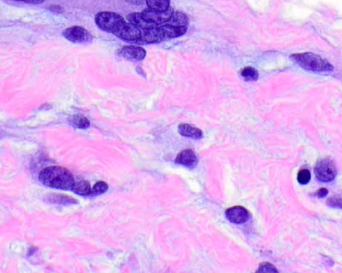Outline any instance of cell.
Segmentation results:
<instances>
[{
    "mask_svg": "<svg viewBox=\"0 0 342 273\" xmlns=\"http://www.w3.org/2000/svg\"><path fill=\"white\" fill-rule=\"evenodd\" d=\"M163 36L165 39H170V38H176L179 36H182L187 28H178V27H174L172 25H170L168 23H164L162 25L159 26Z\"/></svg>",
    "mask_w": 342,
    "mask_h": 273,
    "instance_id": "15",
    "label": "cell"
},
{
    "mask_svg": "<svg viewBox=\"0 0 342 273\" xmlns=\"http://www.w3.org/2000/svg\"><path fill=\"white\" fill-rule=\"evenodd\" d=\"M108 189V185L103 182V181H99L95 183V185L93 186V188L91 189V195H98V194H102L105 191H107Z\"/></svg>",
    "mask_w": 342,
    "mask_h": 273,
    "instance_id": "21",
    "label": "cell"
},
{
    "mask_svg": "<svg viewBox=\"0 0 342 273\" xmlns=\"http://www.w3.org/2000/svg\"><path fill=\"white\" fill-rule=\"evenodd\" d=\"M176 163L184 165L186 167L189 168H193L197 165L198 163V159L196 154H195L192 150L187 149V150H183L182 152H180L177 157H176Z\"/></svg>",
    "mask_w": 342,
    "mask_h": 273,
    "instance_id": "12",
    "label": "cell"
},
{
    "mask_svg": "<svg viewBox=\"0 0 342 273\" xmlns=\"http://www.w3.org/2000/svg\"><path fill=\"white\" fill-rule=\"evenodd\" d=\"M164 36L159 26L153 27L148 30H144L141 33V38L138 43H158L164 40Z\"/></svg>",
    "mask_w": 342,
    "mask_h": 273,
    "instance_id": "10",
    "label": "cell"
},
{
    "mask_svg": "<svg viewBox=\"0 0 342 273\" xmlns=\"http://www.w3.org/2000/svg\"><path fill=\"white\" fill-rule=\"evenodd\" d=\"M71 123L73 124V125L76 126L77 128H80V129H86L90 126V122L89 120L83 116V115H74V116H72L71 119H70Z\"/></svg>",
    "mask_w": 342,
    "mask_h": 273,
    "instance_id": "19",
    "label": "cell"
},
{
    "mask_svg": "<svg viewBox=\"0 0 342 273\" xmlns=\"http://www.w3.org/2000/svg\"><path fill=\"white\" fill-rule=\"evenodd\" d=\"M46 200L48 202L51 203H56V204H60V205H68V204H74L77 203V201L74 199V198L65 195V194H48L46 197Z\"/></svg>",
    "mask_w": 342,
    "mask_h": 273,
    "instance_id": "16",
    "label": "cell"
},
{
    "mask_svg": "<svg viewBox=\"0 0 342 273\" xmlns=\"http://www.w3.org/2000/svg\"><path fill=\"white\" fill-rule=\"evenodd\" d=\"M63 36L74 43H83V42H88L92 39V36L89 34V32L79 26H73L69 27L64 30Z\"/></svg>",
    "mask_w": 342,
    "mask_h": 273,
    "instance_id": "6",
    "label": "cell"
},
{
    "mask_svg": "<svg viewBox=\"0 0 342 273\" xmlns=\"http://www.w3.org/2000/svg\"><path fill=\"white\" fill-rule=\"evenodd\" d=\"M314 173L316 178L322 182H329L335 178L336 171L333 163L328 159H323L317 162Z\"/></svg>",
    "mask_w": 342,
    "mask_h": 273,
    "instance_id": "4",
    "label": "cell"
},
{
    "mask_svg": "<svg viewBox=\"0 0 342 273\" xmlns=\"http://www.w3.org/2000/svg\"><path fill=\"white\" fill-rule=\"evenodd\" d=\"M291 58L296 61L301 67L311 71H330L332 65L322 57L313 53H303L292 55Z\"/></svg>",
    "mask_w": 342,
    "mask_h": 273,
    "instance_id": "2",
    "label": "cell"
},
{
    "mask_svg": "<svg viewBox=\"0 0 342 273\" xmlns=\"http://www.w3.org/2000/svg\"><path fill=\"white\" fill-rule=\"evenodd\" d=\"M241 76L244 78V79H245L246 81H254V80H256L257 78H258V72H257V70L255 69V68H253V67H250V66H248V67H245V68H243L242 70H241Z\"/></svg>",
    "mask_w": 342,
    "mask_h": 273,
    "instance_id": "20",
    "label": "cell"
},
{
    "mask_svg": "<svg viewBox=\"0 0 342 273\" xmlns=\"http://www.w3.org/2000/svg\"><path fill=\"white\" fill-rule=\"evenodd\" d=\"M327 189H325V188H322V189H320V190H318V192H317L316 193V195L317 196H319V197H324L326 194H327Z\"/></svg>",
    "mask_w": 342,
    "mask_h": 273,
    "instance_id": "25",
    "label": "cell"
},
{
    "mask_svg": "<svg viewBox=\"0 0 342 273\" xmlns=\"http://www.w3.org/2000/svg\"><path fill=\"white\" fill-rule=\"evenodd\" d=\"M178 131L182 136L193 138V139H200L203 136V133L199 128L191 125V124H186V123L180 124L178 127Z\"/></svg>",
    "mask_w": 342,
    "mask_h": 273,
    "instance_id": "13",
    "label": "cell"
},
{
    "mask_svg": "<svg viewBox=\"0 0 342 273\" xmlns=\"http://www.w3.org/2000/svg\"><path fill=\"white\" fill-rule=\"evenodd\" d=\"M39 181L48 187L67 190L72 188L75 179L68 169L61 166H49L40 171Z\"/></svg>",
    "mask_w": 342,
    "mask_h": 273,
    "instance_id": "1",
    "label": "cell"
},
{
    "mask_svg": "<svg viewBox=\"0 0 342 273\" xmlns=\"http://www.w3.org/2000/svg\"><path fill=\"white\" fill-rule=\"evenodd\" d=\"M256 272L257 273H271V272L275 273V272H277V269L270 263H262L258 267Z\"/></svg>",
    "mask_w": 342,
    "mask_h": 273,
    "instance_id": "23",
    "label": "cell"
},
{
    "mask_svg": "<svg viewBox=\"0 0 342 273\" xmlns=\"http://www.w3.org/2000/svg\"><path fill=\"white\" fill-rule=\"evenodd\" d=\"M149 9L155 11H164L170 7L169 0H145Z\"/></svg>",
    "mask_w": 342,
    "mask_h": 273,
    "instance_id": "17",
    "label": "cell"
},
{
    "mask_svg": "<svg viewBox=\"0 0 342 273\" xmlns=\"http://www.w3.org/2000/svg\"><path fill=\"white\" fill-rule=\"evenodd\" d=\"M141 33L142 31L137 26H135L134 24L125 22L114 35L122 40L138 43L141 38Z\"/></svg>",
    "mask_w": 342,
    "mask_h": 273,
    "instance_id": "5",
    "label": "cell"
},
{
    "mask_svg": "<svg viewBox=\"0 0 342 273\" xmlns=\"http://www.w3.org/2000/svg\"><path fill=\"white\" fill-rule=\"evenodd\" d=\"M327 203L330 206L342 208V197L339 196V195H337L335 197H331V198H329V199H328Z\"/></svg>",
    "mask_w": 342,
    "mask_h": 273,
    "instance_id": "24",
    "label": "cell"
},
{
    "mask_svg": "<svg viewBox=\"0 0 342 273\" xmlns=\"http://www.w3.org/2000/svg\"><path fill=\"white\" fill-rule=\"evenodd\" d=\"M118 55L127 60L140 61L145 57L146 52L142 47L129 45V46H124L120 48L118 50Z\"/></svg>",
    "mask_w": 342,
    "mask_h": 273,
    "instance_id": "8",
    "label": "cell"
},
{
    "mask_svg": "<svg viewBox=\"0 0 342 273\" xmlns=\"http://www.w3.org/2000/svg\"><path fill=\"white\" fill-rule=\"evenodd\" d=\"M16 1H25V2H26L27 0H16Z\"/></svg>",
    "mask_w": 342,
    "mask_h": 273,
    "instance_id": "27",
    "label": "cell"
},
{
    "mask_svg": "<svg viewBox=\"0 0 342 273\" xmlns=\"http://www.w3.org/2000/svg\"><path fill=\"white\" fill-rule=\"evenodd\" d=\"M141 13L145 19H147L148 21L156 24V25H162V24L166 23L169 17L172 15L173 8L169 7L164 11H155L148 8V9L143 10Z\"/></svg>",
    "mask_w": 342,
    "mask_h": 273,
    "instance_id": "7",
    "label": "cell"
},
{
    "mask_svg": "<svg viewBox=\"0 0 342 273\" xmlns=\"http://www.w3.org/2000/svg\"><path fill=\"white\" fill-rule=\"evenodd\" d=\"M127 19L130 23L134 24L135 26H137L141 31H144V30H148V29H151L153 27H156L158 25H156V24L148 21L147 19H145L144 16L142 15V13H131L127 16Z\"/></svg>",
    "mask_w": 342,
    "mask_h": 273,
    "instance_id": "11",
    "label": "cell"
},
{
    "mask_svg": "<svg viewBox=\"0 0 342 273\" xmlns=\"http://www.w3.org/2000/svg\"><path fill=\"white\" fill-rule=\"evenodd\" d=\"M44 0H27L26 2L28 3H34V4H38V3H42Z\"/></svg>",
    "mask_w": 342,
    "mask_h": 273,
    "instance_id": "26",
    "label": "cell"
},
{
    "mask_svg": "<svg viewBox=\"0 0 342 273\" xmlns=\"http://www.w3.org/2000/svg\"><path fill=\"white\" fill-rule=\"evenodd\" d=\"M95 22L100 29L115 34L126 21L114 12H100L95 16Z\"/></svg>",
    "mask_w": 342,
    "mask_h": 273,
    "instance_id": "3",
    "label": "cell"
},
{
    "mask_svg": "<svg viewBox=\"0 0 342 273\" xmlns=\"http://www.w3.org/2000/svg\"><path fill=\"white\" fill-rule=\"evenodd\" d=\"M225 214L227 219L232 223H235V224H242L250 218V214L247 209L242 206H233L227 209Z\"/></svg>",
    "mask_w": 342,
    "mask_h": 273,
    "instance_id": "9",
    "label": "cell"
},
{
    "mask_svg": "<svg viewBox=\"0 0 342 273\" xmlns=\"http://www.w3.org/2000/svg\"><path fill=\"white\" fill-rule=\"evenodd\" d=\"M297 180H298V182L301 183V184H306V183H308L309 180H310V172H309V170H307V169H301V170L298 172Z\"/></svg>",
    "mask_w": 342,
    "mask_h": 273,
    "instance_id": "22",
    "label": "cell"
},
{
    "mask_svg": "<svg viewBox=\"0 0 342 273\" xmlns=\"http://www.w3.org/2000/svg\"><path fill=\"white\" fill-rule=\"evenodd\" d=\"M188 17L186 14H184L183 12L180 11H173L172 15L169 17V19L167 20L166 23L170 24V25H172L174 27H178V28H187L188 26Z\"/></svg>",
    "mask_w": 342,
    "mask_h": 273,
    "instance_id": "14",
    "label": "cell"
},
{
    "mask_svg": "<svg viewBox=\"0 0 342 273\" xmlns=\"http://www.w3.org/2000/svg\"><path fill=\"white\" fill-rule=\"evenodd\" d=\"M71 190L74 191L75 193L79 194V195H89L91 193V187L89 185V183L85 180H79V181H75L74 184H73Z\"/></svg>",
    "mask_w": 342,
    "mask_h": 273,
    "instance_id": "18",
    "label": "cell"
}]
</instances>
